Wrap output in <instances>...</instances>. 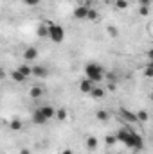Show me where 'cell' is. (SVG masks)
I'll return each mask as SVG.
<instances>
[{
    "mask_svg": "<svg viewBox=\"0 0 153 154\" xmlns=\"http://www.w3.org/2000/svg\"><path fill=\"white\" fill-rule=\"evenodd\" d=\"M86 20H88V22H99V13L90 7L88 13H86Z\"/></svg>",
    "mask_w": 153,
    "mask_h": 154,
    "instance_id": "16",
    "label": "cell"
},
{
    "mask_svg": "<svg viewBox=\"0 0 153 154\" xmlns=\"http://www.w3.org/2000/svg\"><path fill=\"white\" fill-rule=\"evenodd\" d=\"M105 2H106V4H112V2H115V0H105Z\"/></svg>",
    "mask_w": 153,
    "mask_h": 154,
    "instance_id": "33",
    "label": "cell"
},
{
    "mask_svg": "<svg viewBox=\"0 0 153 154\" xmlns=\"http://www.w3.org/2000/svg\"><path fill=\"white\" fill-rule=\"evenodd\" d=\"M94 88V82L90 81V79H81V82H79V90H81V93H90V90Z\"/></svg>",
    "mask_w": 153,
    "mask_h": 154,
    "instance_id": "8",
    "label": "cell"
},
{
    "mask_svg": "<svg viewBox=\"0 0 153 154\" xmlns=\"http://www.w3.org/2000/svg\"><path fill=\"white\" fill-rule=\"evenodd\" d=\"M115 142H117V138H115V136H106V143H108V145H114Z\"/></svg>",
    "mask_w": 153,
    "mask_h": 154,
    "instance_id": "26",
    "label": "cell"
},
{
    "mask_svg": "<svg viewBox=\"0 0 153 154\" xmlns=\"http://www.w3.org/2000/svg\"><path fill=\"white\" fill-rule=\"evenodd\" d=\"M38 59V48L36 47H27L24 48V61L25 63H33Z\"/></svg>",
    "mask_w": 153,
    "mask_h": 154,
    "instance_id": "4",
    "label": "cell"
},
{
    "mask_svg": "<svg viewBox=\"0 0 153 154\" xmlns=\"http://www.w3.org/2000/svg\"><path fill=\"white\" fill-rule=\"evenodd\" d=\"M115 138H117V142H122V143H124L126 147H130V149H135V151H142V149H144V140H142V136H141L139 133L128 129L126 125L121 127V129L115 133Z\"/></svg>",
    "mask_w": 153,
    "mask_h": 154,
    "instance_id": "1",
    "label": "cell"
},
{
    "mask_svg": "<svg viewBox=\"0 0 153 154\" xmlns=\"http://www.w3.org/2000/svg\"><path fill=\"white\" fill-rule=\"evenodd\" d=\"M29 95H31L33 99H40V97L43 95V88H40V86H33L31 91H29Z\"/></svg>",
    "mask_w": 153,
    "mask_h": 154,
    "instance_id": "17",
    "label": "cell"
},
{
    "mask_svg": "<svg viewBox=\"0 0 153 154\" xmlns=\"http://www.w3.org/2000/svg\"><path fill=\"white\" fill-rule=\"evenodd\" d=\"M106 31H108V34H110V36H112V38H117V36H119V31H117V29H115L114 25H110V27H108V29H106Z\"/></svg>",
    "mask_w": 153,
    "mask_h": 154,
    "instance_id": "23",
    "label": "cell"
},
{
    "mask_svg": "<svg viewBox=\"0 0 153 154\" xmlns=\"http://www.w3.org/2000/svg\"><path fill=\"white\" fill-rule=\"evenodd\" d=\"M115 88H117L115 82H108V90H110V91H115Z\"/></svg>",
    "mask_w": 153,
    "mask_h": 154,
    "instance_id": "30",
    "label": "cell"
},
{
    "mask_svg": "<svg viewBox=\"0 0 153 154\" xmlns=\"http://www.w3.org/2000/svg\"><path fill=\"white\" fill-rule=\"evenodd\" d=\"M31 75H34V77H47V75H49V68H47V66H43V65H34V66H31Z\"/></svg>",
    "mask_w": 153,
    "mask_h": 154,
    "instance_id": "5",
    "label": "cell"
},
{
    "mask_svg": "<svg viewBox=\"0 0 153 154\" xmlns=\"http://www.w3.org/2000/svg\"><path fill=\"white\" fill-rule=\"evenodd\" d=\"M36 34H38L40 38H47V25H40L38 29H36Z\"/></svg>",
    "mask_w": 153,
    "mask_h": 154,
    "instance_id": "21",
    "label": "cell"
},
{
    "mask_svg": "<svg viewBox=\"0 0 153 154\" xmlns=\"http://www.w3.org/2000/svg\"><path fill=\"white\" fill-rule=\"evenodd\" d=\"M90 5H77L74 9V18L76 20H86V13H88Z\"/></svg>",
    "mask_w": 153,
    "mask_h": 154,
    "instance_id": "6",
    "label": "cell"
},
{
    "mask_svg": "<svg viewBox=\"0 0 153 154\" xmlns=\"http://www.w3.org/2000/svg\"><path fill=\"white\" fill-rule=\"evenodd\" d=\"M9 129H11V131H22V129H24V120L13 118V120L9 122Z\"/></svg>",
    "mask_w": 153,
    "mask_h": 154,
    "instance_id": "10",
    "label": "cell"
},
{
    "mask_svg": "<svg viewBox=\"0 0 153 154\" xmlns=\"http://www.w3.org/2000/svg\"><path fill=\"white\" fill-rule=\"evenodd\" d=\"M97 145H99V142H97L96 136H88V138H86V149H88V151H96Z\"/></svg>",
    "mask_w": 153,
    "mask_h": 154,
    "instance_id": "14",
    "label": "cell"
},
{
    "mask_svg": "<svg viewBox=\"0 0 153 154\" xmlns=\"http://www.w3.org/2000/svg\"><path fill=\"white\" fill-rule=\"evenodd\" d=\"M5 77H7V72H5V70H4V68L0 66V81H4Z\"/></svg>",
    "mask_w": 153,
    "mask_h": 154,
    "instance_id": "28",
    "label": "cell"
},
{
    "mask_svg": "<svg viewBox=\"0 0 153 154\" xmlns=\"http://www.w3.org/2000/svg\"><path fill=\"white\" fill-rule=\"evenodd\" d=\"M61 154H74V152H72L70 149H65V151H63V152H61Z\"/></svg>",
    "mask_w": 153,
    "mask_h": 154,
    "instance_id": "32",
    "label": "cell"
},
{
    "mask_svg": "<svg viewBox=\"0 0 153 154\" xmlns=\"http://www.w3.org/2000/svg\"><path fill=\"white\" fill-rule=\"evenodd\" d=\"M16 70H18V72L22 74V75L25 77V79H27V77H31V66H29L27 63H22V65H20L18 68H16Z\"/></svg>",
    "mask_w": 153,
    "mask_h": 154,
    "instance_id": "15",
    "label": "cell"
},
{
    "mask_svg": "<svg viewBox=\"0 0 153 154\" xmlns=\"http://www.w3.org/2000/svg\"><path fill=\"white\" fill-rule=\"evenodd\" d=\"M47 38H50L54 43H61L65 39V29L58 23H52V22H47Z\"/></svg>",
    "mask_w": 153,
    "mask_h": 154,
    "instance_id": "3",
    "label": "cell"
},
{
    "mask_svg": "<svg viewBox=\"0 0 153 154\" xmlns=\"http://www.w3.org/2000/svg\"><path fill=\"white\" fill-rule=\"evenodd\" d=\"M9 77H11V79H13L15 82H24V81H25V77L22 75V74H20L18 70H13V72L9 74Z\"/></svg>",
    "mask_w": 153,
    "mask_h": 154,
    "instance_id": "18",
    "label": "cell"
},
{
    "mask_svg": "<svg viewBox=\"0 0 153 154\" xmlns=\"http://www.w3.org/2000/svg\"><path fill=\"white\" fill-rule=\"evenodd\" d=\"M33 122H34V124H38V125H43V124H47V118L41 115V111H40V109H36V111L33 113Z\"/></svg>",
    "mask_w": 153,
    "mask_h": 154,
    "instance_id": "12",
    "label": "cell"
},
{
    "mask_svg": "<svg viewBox=\"0 0 153 154\" xmlns=\"http://www.w3.org/2000/svg\"><path fill=\"white\" fill-rule=\"evenodd\" d=\"M135 116H137V122H148V111H144V109H141Z\"/></svg>",
    "mask_w": 153,
    "mask_h": 154,
    "instance_id": "20",
    "label": "cell"
},
{
    "mask_svg": "<svg viewBox=\"0 0 153 154\" xmlns=\"http://www.w3.org/2000/svg\"><path fill=\"white\" fill-rule=\"evenodd\" d=\"M150 4H151V0H139V5H148L150 7Z\"/></svg>",
    "mask_w": 153,
    "mask_h": 154,
    "instance_id": "29",
    "label": "cell"
},
{
    "mask_svg": "<svg viewBox=\"0 0 153 154\" xmlns=\"http://www.w3.org/2000/svg\"><path fill=\"white\" fill-rule=\"evenodd\" d=\"M67 116H69V111H67L65 108H58V109H56V115H54V118H56V120L65 122V120H67Z\"/></svg>",
    "mask_w": 153,
    "mask_h": 154,
    "instance_id": "13",
    "label": "cell"
},
{
    "mask_svg": "<svg viewBox=\"0 0 153 154\" xmlns=\"http://www.w3.org/2000/svg\"><path fill=\"white\" fill-rule=\"evenodd\" d=\"M24 4H25V5H31V7H33V5H38L40 0H24Z\"/></svg>",
    "mask_w": 153,
    "mask_h": 154,
    "instance_id": "25",
    "label": "cell"
},
{
    "mask_svg": "<svg viewBox=\"0 0 153 154\" xmlns=\"http://www.w3.org/2000/svg\"><path fill=\"white\" fill-rule=\"evenodd\" d=\"M40 111H41V115L45 116L47 120H52L54 115H56V108H52V106H49V104L41 106V108H40Z\"/></svg>",
    "mask_w": 153,
    "mask_h": 154,
    "instance_id": "7",
    "label": "cell"
},
{
    "mask_svg": "<svg viewBox=\"0 0 153 154\" xmlns=\"http://www.w3.org/2000/svg\"><path fill=\"white\" fill-rule=\"evenodd\" d=\"M20 154H31V151H29V149H22V151H20Z\"/></svg>",
    "mask_w": 153,
    "mask_h": 154,
    "instance_id": "31",
    "label": "cell"
},
{
    "mask_svg": "<svg viewBox=\"0 0 153 154\" xmlns=\"http://www.w3.org/2000/svg\"><path fill=\"white\" fill-rule=\"evenodd\" d=\"M105 93H106V91H105L103 88H99V86H96V84H94V88L90 90V93H88V95H92L94 99H103V97H105Z\"/></svg>",
    "mask_w": 153,
    "mask_h": 154,
    "instance_id": "11",
    "label": "cell"
},
{
    "mask_svg": "<svg viewBox=\"0 0 153 154\" xmlns=\"http://www.w3.org/2000/svg\"><path fill=\"white\" fill-rule=\"evenodd\" d=\"M85 77L90 79L92 82H99V81L105 79V70L97 63H86V66H85Z\"/></svg>",
    "mask_w": 153,
    "mask_h": 154,
    "instance_id": "2",
    "label": "cell"
},
{
    "mask_svg": "<svg viewBox=\"0 0 153 154\" xmlns=\"http://www.w3.org/2000/svg\"><path fill=\"white\" fill-rule=\"evenodd\" d=\"M139 13H141L142 16H146V14L150 13V7H148V5H141V9H139Z\"/></svg>",
    "mask_w": 153,
    "mask_h": 154,
    "instance_id": "24",
    "label": "cell"
},
{
    "mask_svg": "<svg viewBox=\"0 0 153 154\" xmlns=\"http://www.w3.org/2000/svg\"><path fill=\"white\" fill-rule=\"evenodd\" d=\"M119 113H121V116H122L126 122H137L135 113H132V111H128V109H124V108H121V109H119Z\"/></svg>",
    "mask_w": 153,
    "mask_h": 154,
    "instance_id": "9",
    "label": "cell"
},
{
    "mask_svg": "<svg viewBox=\"0 0 153 154\" xmlns=\"http://www.w3.org/2000/svg\"><path fill=\"white\" fill-rule=\"evenodd\" d=\"M96 118H97V120H101V122H106V120L110 118V115H108V111H105V109H99V111L96 113Z\"/></svg>",
    "mask_w": 153,
    "mask_h": 154,
    "instance_id": "19",
    "label": "cell"
},
{
    "mask_svg": "<svg viewBox=\"0 0 153 154\" xmlns=\"http://www.w3.org/2000/svg\"><path fill=\"white\" fill-rule=\"evenodd\" d=\"M106 77H108V82H110V81H112V82H115V79H117L114 72H108V74H106Z\"/></svg>",
    "mask_w": 153,
    "mask_h": 154,
    "instance_id": "27",
    "label": "cell"
},
{
    "mask_svg": "<svg viewBox=\"0 0 153 154\" xmlns=\"http://www.w3.org/2000/svg\"><path fill=\"white\" fill-rule=\"evenodd\" d=\"M114 4H115V7H117V9H121V11L128 7V0H115Z\"/></svg>",
    "mask_w": 153,
    "mask_h": 154,
    "instance_id": "22",
    "label": "cell"
}]
</instances>
